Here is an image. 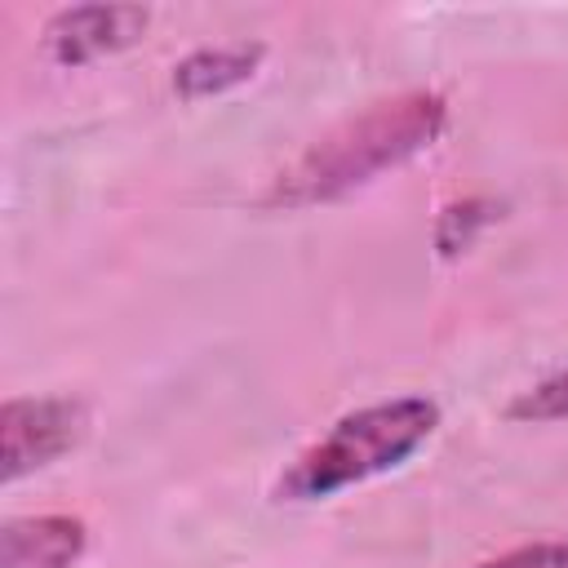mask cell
Returning <instances> with one entry per match:
<instances>
[{"label":"cell","mask_w":568,"mask_h":568,"mask_svg":"<svg viewBox=\"0 0 568 568\" xmlns=\"http://www.w3.org/2000/svg\"><path fill=\"white\" fill-rule=\"evenodd\" d=\"M146 22L151 13L142 4H75L49 18L44 49L53 53V62L80 67V62H93L102 53H115L142 40Z\"/></svg>","instance_id":"cell-4"},{"label":"cell","mask_w":568,"mask_h":568,"mask_svg":"<svg viewBox=\"0 0 568 568\" xmlns=\"http://www.w3.org/2000/svg\"><path fill=\"white\" fill-rule=\"evenodd\" d=\"M439 426V408L422 395H399L386 404L355 408L337 417L311 448L297 453V462L280 475L275 493L284 501H320L351 484H364L382 470H395L408 462Z\"/></svg>","instance_id":"cell-2"},{"label":"cell","mask_w":568,"mask_h":568,"mask_svg":"<svg viewBox=\"0 0 568 568\" xmlns=\"http://www.w3.org/2000/svg\"><path fill=\"white\" fill-rule=\"evenodd\" d=\"M510 417L515 422H559V417H568V368H559L555 377L524 390L510 404Z\"/></svg>","instance_id":"cell-7"},{"label":"cell","mask_w":568,"mask_h":568,"mask_svg":"<svg viewBox=\"0 0 568 568\" xmlns=\"http://www.w3.org/2000/svg\"><path fill=\"white\" fill-rule=\"evenodd\" d=\"M89 546V528L75 515L9 519L0 532V568H71Z\"/></svg>","instance_id":"cell-5"},{"label":"cell","mask_w":568,"mask_h":568,"mask_svg":"<svg viewBox=\"0 0 568 568\" xmlns=\"http://www.w3.org/2000/svg\"><path fill=\"white\" fill-rule=\"evenodd\" d=\"M89 426V413L80 399L67 395H27V399H4L0 408V439H4V484L58 462L80 444Z\"/></svg>","instance_id":"cell-3"},{"label":"cell","mask_w":568,"mask_h":568,"mask_svg":"<svg viewBox=\"0 0 568 568\" xmlns=\"http://www.w3.org/2000/svg\"><path fill=\"white\" fill-rule=\"evenodd\" d=\"M266 49L257 40H240V44H217V49H195L173 67V89L182 98H213L226 93L235 84H244L257 67H262Z\"/></svg>","instance_id":"cell-6"},{"label":"cell","mask_w":568,"mask_h":568,"mask_svg":"<svg viewBox=\"0 0 568 568\" xmlns=\"http://www.w3.org/2000/svg\"><path fill=\"white\" fill-rule=\"evenodd\" d=\"M448 106L439 93H399L390 102H373L364 115L324 133L306 146L266 191L275 209H306L324 200H342L377 173L413 160L444 133Z\"/></svg>","instance_id":"cell-1"},{"label":"cell","mask_w":568,"mask_h":568,"mask_svg":"<svg viewBox=\"0 0 568 568\" xmlns=\"http://www.w3.org/2000/svg\"><path fill=\"white\" fill-rule=\"evenodd\" d=\"M475 568H568V546L564 541H532V546L506 550L497 559H484Z\"/></svg>","instance_id":"cell-8"}]
</instances>
